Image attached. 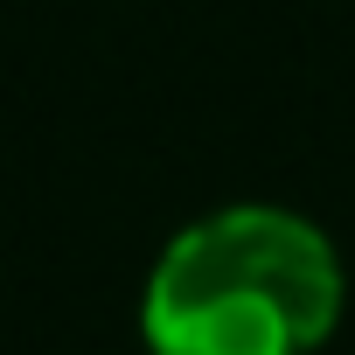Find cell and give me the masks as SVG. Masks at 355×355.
<instances>
[{"instance_id": "6da1fadb", "label": "cell", "mask_w": 355, "mask_h": 355, "mask_svg": "<svg viewBox=\"0 0 355 355\" xmlns=\"http://www.w3.org/2000/svg\"><path fill=\"white\" fill-rule=\"evenodd\" d=\"M348 313L334 237L286 202H223L182 223L146 286V355H320Z\"/></svg>"}]
</instances>
